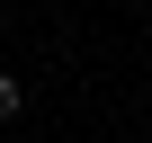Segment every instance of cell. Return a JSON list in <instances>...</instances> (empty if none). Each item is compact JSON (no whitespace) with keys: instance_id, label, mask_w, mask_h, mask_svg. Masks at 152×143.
I'll list each match as a JSON object with an SVG mask.
<instances>
[{"instance_id":"6da1fadb","label":"cell","mask_w":152,"mask_h":143,"mask_svg":"<svg viewBox=\"0 0 152 143\" xmlns=\"http://www.w3.org/2000/svg\"><path fill=\"white\" fill-rule=\"evenodd\" d=\"M27 107V90H18V72H0V116H18Z\"/></svg>"}]
</instances>
